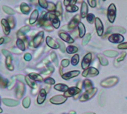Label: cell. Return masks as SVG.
<instances>
[{
  "instance_id": "6da1fadb",
  "label": "cell",
  "mask_w": 127,
  "mask_h": 114,
  "mask_svg": "<svg viewBox=\"0 0 127 114\" xmlns=\"http://www.w3.org/2000/svg\"><path fill=\"white\" fill-rule=\"evenodd\" d=\"M108 19L110 22L113 23L116 18V7L114 4H111L108 8V13H107Z\"/></svg>"
},
{
  "instance_id": "7a4b0ae2",
  "label": "cell",
  "mask_w": 127,
  "mask_h": 114,
  "mask_svg": "<svg viewBox=\"0 0 127 114\" xmlns=\"http://www.w3.org/2000/svg\"><path fill=\"white\" fill-rule=\"evenodd\" d=\"M118 79L117 77H110L102 81L101 85L105 88H109L115 85L118 83Z\"/></svg>"
},
{
  "instance_id": "3957f363",
  "label": "cell",
  "mask_w": 127,
  "mask_h": 114,
  "mask_svg": "<svg viewBox=\"0 0 127 114\" xmlns=\"http://www.w3.org/2000/svg\"><path fill=\"white\" fill-rule=\"evenodd\" d=\"M97 88H92L91 90L87 91L86 93H84L82 95V96L80 99V101L84 102V101H87V100L90 99L91 98H92L95 95V93H97Z\"/></svg>"
},
{
  "instance_id": "277c9868",
  "label": "cell",
  "mask_w": 127,
  "mask_h": 114,
  "mask_svg": "<svg viewBox=\"0 0 127 114\" xmlns=\"http://www.w3.org/2000/svg\"><path fill=\"white\" fill-rule=\"evenodd\" d=\"M92 55L91 53H87L84 56V58L83 59V62H82V68H83V69L86 70V69L89 68V67L91 62H92Z\"/></svg>"
},
{
  "instance_id": "5b68a950",
  "label": "cell",
  "mask_w": 127,
  "mask_h": 114,
  "mask_svg": "<svg viewBox=\"0 0 127 114\" xmlns=\"http://www.w3.org/2000/svg\"><path fill=\"white\" fill-rule=\"evenodd\" d=\"M47 17L49 19V20H51L53 26L55 27V28H58L60 27V22L59 20V19L57 18V16H56V14L54 13H48L47 14Z\"/></svg>"
},
{
  "instance_id": "8992f818",
  "label": "cell",
  "mask_w": 127,
  "mask_h": 114,
  "mask_svg": "<svg viewBox=\"0 0 127 114\" xmlns=\"http://www.w3.org/2000/svg\"><path fill=\"white\" fill-rule=\"evenodd\" d=\"M66 99H67V98H66L65 96H63V95H57V96H53V97L50 99V102H51L52 104L60 105V104L64 103V102L66 101Z\"/></svg>"
},
{
  "instance_id": "52a82bcc",
  "label": "cell",
  "mask_w": 127,
  "mask_h": 114,
  "mask_svg": "<svg viewBox=\"0 0 127 114\" xmlns=\"http://www.w3.org/2000/svg\"><path fill=\"white\" fill-rule=\"evenodd\" d=\"M95 26H96V30H97V33L99 36H101L103 33L104 31V27L103 24L101 22V20L99 18L95 19Z\"/></svg>"
},
{
  "instance_id": "ba28073f",
  "label": "cell",
  "mask_w": 127,
  "mask_h": 114,
  "mask_svg": "<svg viewBox=\"0 0 127 114\" xmlns=\"http://www.w3.org/2000/svg\"><path fill=\"white\" fill-rule=\"evenodd\" d=\"M124 38L122 35L118 34V33H113L109 37V42H112V43H119V42H122L124 41Z\"/></svg>"
},
{
  "instance_id": "9c48e42d",
  "label": "cell",
  "mask_w": 127,
  "mask_h": 114,
  "mask_svg": "<svg viewBox=\"0 0 127 114\" xmlns=\"http://www.w3.org/2000/svg\"><path fill=\"white\" fill-rule=\"evenodd\" d=\"M99 74V71L95 68H89L86 70H85V71L83 73V76L88 77V76H97Z\"/></svg>"
},
{
  "instance_id": "30bf717a",
  "label": "cell",
  "mask_w": 127,
  "mask_h": 114,
  "mask_svg": "<svg viewBox=\"0 0 127 114\" xmlns=\"http://www.w3.org/2000/svg\"><path fill=\"white\" fill-rule=\"evenodd\" d=\"M80 91H81V90L79 89L78 88H77V87H71V88H68L67 91L65 92V94L64 95H65V96L66 98L67 97H71V96H74L75 94L80 93Z\"/></svg>"
},
{
  "instance_id": "8fae6325",
  "label": "cell",
  "mask_w": 127,
  "mask_h": 114,
  "mask_svg": "<svg viewBox=\"0 0 127 114\" xmlns=\"http://www.w3.org/2000/svg\"><path fill=\"white\" fill-rule=\"evenodd\" d=\"M80 15H76V16L71 19V21L69 22V24H68V28H69L70 30L74 29V28L77 27V24H79V23L80 22Z\"/></svg>"
},
{
  "instance_id": "7c38bea8",
  "label": "cell",
  "mask_w": 127,
  "mask_h": 114,
  "mask_svg": "<svg viewBox=\"0 0 127 114\" xmlns=\"http://www.w3.org/2000/svg\"><path fill=\"white\" fill-rule=\"evenodd\" d=\"M43 36H44V32L41 31L34 37V39H33V45H34L35 47H37L42 43V39H43Z\"/></svg>"
},
{
  "instance_id": "4fadbf2b",
  "label": "cell",
  "mask_w": 127,
  "mask_h": 114,
  "mask_svg": "<svg viewBox=\"0 0 127 114\" xmlns=\"http://www.w3.org/2000/svg\"><path fill=\"white\" fill-rule=\"evenodd\" d=\"M79 74H80V71L74 70V71H70V72H68V73H66L65 74H63L62 77H63V79L68 80V79H71L73 77H75V76H78Z\"/></svg>"
},
{
  "instance_id": "5bb4252c",
  "label": "cell",
  "mask_w": 127,
  "mask_h": 114,
  "mask_svg": "<svg viewBox=\"0 0 127 114\" xmlns=\"http://www.w3.org/2000/svg\"><path fill=\"white\" fill-rule=\"evenodd\" d=\"M59 36H60V37L63 40H64V41L66 42L73 43V42H74V40L68 33H65V32L60 31V32L59 33Z\"/></svg>"
},
{
  "instance_id": "9a60e30c",
  "label": "cell",
  "mask_w": 127,
  "mask_h": 114,
  "mask_svg": "<svg viewBox=\"0 0 127 114\" xmlns=\"http://www.w3.org/2000/svg\"><path fill=\"white\" fill-rule=\"evenodd\" d=\"M24 91H25V86L22 83V82H19L17 85V88H16V97L18 99H20L22 98V94L24 93Z\"/></svg>"
},
{
  "instance_id": "2e32d148",
  "label": "cell",
  "mask_w": 127,
  "mask_h": 114,
  "mask_svg": "<svg viewBox=\"0 0 127 114\" xmlns=\"http://www.w3.org/2000/svg\"><path fill=\"white\" fill-rule=\"evenodd\" d=\"M1 26H2L3 31H4V34L7 36L10 33V25H9L6 19H3L1 21Z\"/></svg>"
},
{
  "instance_id": "e0dca14e",
  "label": "cell",
  "mask_w": 127,
  "mask_h": 114,
  "mask_svg": "<svg viewBox=\"0 0 127 114\" xmlns=\"http://www.w3.org/2000/svg\"><path fill=\"white\" fill-rule=\"evenodd\" d=\"M45 98H46V91L45 89H41L37 97V103L42 104L44 101L45 100Z\"/></svg>"
},
{
  "instance_id": "ac0fdd59",
  "label": "cell",
  "mask_w": 127,
  "mask_h": 114,
  "mask_svg": "<svg viewBox=\"0 0 127 114\" xmlns=\"http://www.w3.org/2000/svg\"><path fill=\"white\" fill-rule=\"evenodd\" d=\"M46 44L51 48H54V49H57L59 47L58 46V44L50 36H48L46 38Z\"/></svg>"
},
{
  "instance_id": "d6986e66",
  "label": "cell",
  "mask_w": 127,
  "mask_h": 114,
  "mask_svg": "<svg viewBox=\"0 0 127 114\" xmlns=\"http://www.w3.org/2000/svg\"><path fill=\"white\" fill-rule=\"evenodd\" d=\"M106 100V91H102L101 93H100L99 96H98V102H99V104L100 105V106L103 107V106L105 105Z\"/></svg>"
},
{
  "instance_id": "ffe728a7",
  "label": "cell",
  "mask_w": 127,
  "mask_h": 114,
  "mask_svg": "<svg viewBox=\"0 0 127 114\" xmlns=\"http://www.w3.org/2000/svg\"><path fill=\"white\" fill-rule=\"evenodd\" d=\"M2 102L5 105L10 106V107H14V106H16V105H17L19 104L18 101H15V100L10 99H3Z\"/></svg>"
},
{
  "instance_id": "44dd1931",
  "label": "cell",
  "mask_w": 127,
  "mask_h": 114,
  "mask_svg": "<svg viewBox=\"0 0 127 114\" xmlns=\"http://www.w3.org/2000/svg\"><path fill=\"white\" fill-rule=\"evenodd\" d=\"M38 16H39V12H38V10H34L32 12L31 16H30V20H29L30 24H34V23L36 22L37 19H38Z\"/></svg>"
},
{
  "instance_id": "7402d4cb",
  "label": "cell",
  "mask_w": 127,
  "mask_h": 114,
  "mask_svg": "<svg viewBox=\"0 0 127 114\" xmlns=\"http://www.w3.org/2000/svg\"><path fill=\"white\" fill-rule=\"evenodd\" d=\"M87 13H88V6H87V4L85 1H83L82 6H81V13H80V16L82 18H85L86 16L87 15Z\"/></svg>"
},
{
  "instance_id": "603a6c76",
  "label": "cell",
  "mask_w": 127,
  "mask_h": 114,
  "mask_svg": "<svg viewBox=\"0 0 127 114\" xmlns=\"http://www.w3.org/2000/svg\"><path fill=\"white\" fill-rule=\"evenodd\" d=\"M120 32L122 33H126V30L125 28L122 27H119V26H115V27H111L108 29V32Z\"/></svg>"
},
{
  "instance_id": "cb8c5ba5",
  "label": "cell",
  "mask_w": 127,
  "mask_h": 114,
  "mask_svg": "<svg viewBox=\"0 0 127 114\" xmlns=\"http://www.w3.org/2000/svg\"><path fill=\"white\" fill-rule=\"evenodd\" d=\"M54 89L59 91H63V92H65L68 91V87L65 85L63 84H57L54 86Z\"/></svg>"
},
{
  "instance_id": "d4e9b609",
  "label": "cell",
  "mask_w": 127,
  "mask_h": 114,
  "mask_svg": "<svg viewBox=\"0 0 127 114\" xmlns=\"http://www.w3.org/2000/svg\"><path fill=\"white\" fill-rule=\"evenodd\" d=\"M28 76H29L32 80H33V81H38V82H42V81H43V79L42 78V76H41L40 75L37 74V73H31L29 74Z\"/></svg>"
},
{
  "instance_id": "484cf974",
  "label": "cell",
  "mask_w": 127,
  "mask_h": 114,
  "mask_svg": "<svg viewBox=\"0 0 127 114\" xmlns=\"http://www.w3.org/2000/svg\"><path fill=\"white\" fill-rule=\"evenodd\" d=\"M78 28H79V36L80 37H83L86 33V27L84 24L82 22H80L78 24Z\"/></svg>"
},
{
  "instance_id": "4316f807",
  "label": "cell",
  "mask_w": 127,
  "mask_h": 114,
  "mask_svg": "<svg viewBox=\"0 0 127 114\" xmlns=\"http://www.w3.org/2000/svg\"><path fill=\"white\" fill-rule=\"evenodd\" d=\"M20 8H21L22 12L25 14H28L29 13V11L31 10V7H29L26 3H22Z\"/></svg>"
},
{
  "instance_id": "83f0119b",
  "label": "cell",
  "mask_w": 127,
  "mask_h": 114,
  "mask_svg": "<svg viewBox=\"0 0 127 114\" xmlns=\"http://www.w3.org/2000/svg\"><path fill=\"white\" fill-rule=\"evenodd\" d=\"M103 54L107 56H109V57H115L118 55V53L115 50H105L103 52Z\"/></svg>"
},
{
  "instance_id": "f1b7e54d",
  "label": "cell",
  "mask_w": 127,
  "mask_h": 114,
  "mask_svg": "<svg viewBox=\"0 0 127 114\" xmlns=\"http://www.w3.org/2000/svg\"><path fill=\"white\" fill-rule=\"evenodd\" d=\"M83 85H84L85 89H86V91H89V90L92 89L93 84H92V82L89 79H86V80H84V82H83Z\"/></svg>"
},
{
  "instance_id": "f546056e",
  "label": "cell",
  "mask_w": 127,
  "mask_h": 114,
  "mask_svg": "<svg viewBox=\"0 0 127 114\" xmlns=\"http://www.w3.org/2000/svg\"><path fill=\"white\" fill-rule=\"evenodd\" d=\"M16 46H17V47L19 50H21L22 51H24L25 50V46L24 42L22 40H21V39H17V41H16Z\"/></svg>"
},
{
  "instance_id": "4dcf8cb0",
  "label": "cell",
  "mask_w": 127,
  "mask_h": 114,
  "mask_svg": "<svg viewBox=\"0 0 127 114\" xmlns=\"http://www.w3.org/2000/svg\"><path fill=\"white\" fill-rule=\"evenodd\" d=\"M56 10H57V13H56V16H60L62 15L63 13V7H62V5H61V2L60 1H58L57 2V4L56 6Z\"/></svg>"
},
{
  "instance_id": "1f68e13d",
  "label": "cell",
  "mask_w": 127,
  "mask_h": 114,
  "mask_svg": "<svg viewBox=\"0 0 127 114\" xmlns=\"http://www.w3.org/2000/svg\"><path fill=\"white\" fill-rule=\"evenodd\" d=\"M97 57L99 58L100 62V64H101L102 65H103V66H106V65H109V62H108V60H107L105 57H103L102 55L99 54V55L97 56Z\"/></svg>"
},
{
  "instance_id": "d6a6232c",
  "label": "cell",
  "mask_w": 127,
  "mask_h": 114,
  "mask_svg": "<svg viewBox=\"0 0 127 114\" xmlns=\"http://www.w3.org/2000/svg\"><path fill=\"white\" fill-rule=\"evenodd\" d=\"M77 50H78L77 47H75V46H72V45H70V46H68V47L66 48V51H67L69 54L74 53H76Z\"/></svg>"
},
{
  "instance_id": "836d02e7",
  "label": "cell",
  "mask_w": 127,
  "mask_h": 114,
  "mask_svg": "<svg viewBox=\"0 0 127 114\" xmlns=\"http://www.w3.org/2000/svg\"><path fill=\"white\" fill-rule=\"evenodd\" d=\"M25 81H26V82L28 83V85L31 87V88H34L35 86H36V83H35V82L33 81V80H32L28 76H27L26 77H25Z\"/></svg>"
},
{
  "instance_id": "e575fe53",
  "label": "cell",
  "mask_w": 127,
  "mask_h": 114,
  "mask_svg": "<svg viewBox=\"0 0 127 114\" xmlns=\"http://www.w3.org/2000/svg\"><path fill=\"white\" fill-rule=\"evenodd\" d=\"M66 10L68 12H75V11H77L78 10V7L74 5V4H69L68 6L66 7Z\"/></svg>"
},
{
  "instance_id": "d590c367",
  "label": "cell",
  "mask_w": 127,
  "mask_h": 114,
  "mask_svg": "<svg viewBox=\"0 0 127 114\" xmlns=\"http://www.w3.org/2000/svg\"><path fill=\"white\" fill-rule=\"evenodd\" d=\"M2 9H3V10H4L6 13H7V14L13 15V14L15 13V11H14L12 8H10V7H8V6H3V7H2Z\"/></svg>"
},
{
  "instance_id": "8d00e7d4",
  "label": "cell",
  "mask_w": 127,
  "mask_h": 114,
  "mask_svg": "<svg viewBox=\"0 0 127 114\" xmlns=\"http://www.w3.org/2000/svg\"><path fill=\"white\" fill-rule=\"evenodd\" d=\"M91 38H92V35H91L90 33L86 34V35L85 36V37L83 38V39L82 45H87V44L89 43V42L90 41Z\"/></svg>"
},
{
  "instance_id": "74e56055",
  "label": "cell",
  "mask_w": 127,
  "mask_h": 114,
  "mask_svg": "<svg viewBox=\"0 0 127 114\" xmlns=\"http://www.w3.org/2000/svg\"><path fill=\"white\" fill-rule=\"evenodd\" d=\"M30 104H31V99H30V98L28 97V96L25 97L23 99V101H22V105H23V107L25 108H28L30 106Z\"/></svg>"
},
{
  "instance_id": "f35d334b",
  "label": "cell",
  "mask_w": 127,
  "mask_h": 114,
  "mask_svg": "<svg viewBox=\"0 0 127 114\" xmlns=\"http://www.w3.org/2000/svg\"><path fill=\"white\" fill-rule=\"evenodd\" d=\"M7 21L10 28H13L15 27V20L13 16H9Z\"/></svg>"
},
{
  "instance_id": "ab89813d",
  "label": "cell",
  "mask_w": 127,
  "mask_h": 114,
  "mask_svg": "<svg viewBox=\"0 0 127 114\" xmlns=\"http://www.w3.org/2000/svg\"><path fill=\"white\" fill-rule=\"evenodd\" d=\"M78 62H79V55L76 54L71 58V64L72 65L75 66L78 64Z\"/></svg>"
},
{
  "instance_id": "60d3db41",
  "label": "cell",
  "mask_w": 127,
  "mask_h": 114,
  "mask_svg": "<svg viewBox=\"0 0 127 114\" xmlns=\"http://www.w3.org/2000/svg\"><path fill=\"white\" fill-rule=\"evenodd\" d=\"M95 19H96V18L95 17L94 14H92V13H89V14H88V16H87V21H88L89 23H90V24H92V23L94 22V21H95Z\"/></svg>"
},
{
  "instance_id": "b9f144b4",
  "label": "cell",
  "mask_w": 127,
  "mask_h": 114,
  "mask_svg": "<svg viewBox=\"0 0 127 114\" xmlns=\"http://www.w3.org/2000/svg\"><path fill=\"white\" fill-rule=\"evenodd\" d=\"M11 62H12V56H7L6 60H5V65L7 68L11 66Z\"/></svg>"
},
{
  "instance_id": "7bdbcfd3",
  "label": "cell",
  "mask_w": 127,
  "mask_h": 114,
  "mask_svg": "<svg viewBox=\"0 0 127 114\" xmlns=\"http://www.w3.org/2000/svg\"><path fill=\"white\" fill-rule=\"evenodd\" d=\"M47 9L49 11H54L56 10V6L52 2H48V7H47Z\"/></svg>"
},
{
  "instance_id": "ee69618b",
  "label": "cell",
  "mask_w": 127,
  "mask_h": 114,
  "mask_svg": "<svg viewBox=\"0 0 127 114\" xmlns=\"http://www.w3.org/2000/svg\"><path fill=\"white\" fill-rule=\"evenodd\" d=\"M51 59H52V61H53V62L57 66L58 65V60H57V55H56V53H51Z\"/></svg>"
},
{
  "instance_id": "f6af8a7d",
  "label": "cell",
  "mask_w": 127,
  "mask_h": 114,
  "mask_svg": "<svg viewBox=\"0 0 127 114\" xmlns=\"http://www.w3.org/2000/svg\"><path fill=\"white\" fill-rule=\"evenodd\" d=\"M44 82H45V83H46V84H49V85H54V84L55 83L54 79H52V78H51V77H48V78H46L45 79H44Z\"/></svg>"
},
{
  "instance_id": "bcb514c9",
  "label": "cell",
  "mask_w": 127,
  "mask_h": 114,
  "mask_svg": "<svg viewBox=\"0 0 127 114\" xmlns=\"http://www.w3.org/2000/svg\"><path fill=\"white\" fill-rule=\"evenodd\" d=\"M57 42H58V44H59V45H60V50H61V51L63 52V53H64L65 52V45H64V43L62 42V41H60V40H57Z\"/></svg>"
},
{
  "instance_id": "7dc6e473",
  "label": "cell",
  "mask_w": 127,
  "mask_h": 114,
  "mask_svg": "<svg viewBox=\"0 0 127 114\" xmlns=\"http://www.w3.org/2000/svg\"><path fill=\"white\" fill-rule=\"evenodd\" d=\"M39 4L40 7H42L43 8H47L48 7V2L46 1H45V0H39Z\"/></svg>"
},
{
  "instance_id": "c3c4849f",
  "label": "cell",
  "mask_w": 127,
  "mask_h": 114,
  "mask_svg": "<svg viewBox=\"0 0 127 114\" xmlns=\"http://www.w3.org/2000/svg\"><path fill=\"white\" fill-rule=\"evenodd\" d=\"M7 80H4V79H3L2 78L0 77V86L2 87V88H5V87H7Z\"/></svg>"
},
{
  "instance_id": "681fc988",
  "label": "cell",
  "mask_w": 127,
  "mask_h": 114,
  "mask_svg": "<svg viewBox=\"0 0 127 114\" xmlns=\"http://www.w3.org/2000/svg\"><path fill=\"white\" fill-rule=\"evenodd\" d=\"M17 36H18V37H19V39H21V40H25V35L23 34V33H22L20 30L19 31H18V33H17Z\"/></svg>"
},
{
  "instance_id": "f907efd6",
  "label": "cell",
  "mask_w": 127,
  "mask_h": 114,
  "mask_svg": "<svg viewBox=\"0 0 127 114\" xmlns=\"http://www.w3.org/2000/svg\"><path fill=\"white\" fill-rule=\"evenodd\" d=\"M68 65H69V60L68 59H64L61 62V65L64 68L68 66Z\"/></svg>"
},
{
  "instance_id": "816d5d0a",
  "label": "cell",
  "mask_w": 127,
  "mask_h": 114,
  "mask_svg": "<svg viewBox=\"0 0 127 114\" xmlns=\"http://www.w3.org/2000/svg\"><path fill=\"white\" fill-rule=\"evenodd\" d=\"M88 2H89V4H90V6H91V7H96L97 1H95V0H89V1H88Z\"/></svg>"
},
{
  "instance_id": "f5cc1de1",
  "label": "cell",
  "mask_w": 127,
  "mask_h": 114,
  "mask_svg": "<svg viewBox=\"0 0 127 114\" xmlns=\"http://www.w3.org/2000/svg\"><path fill=\"white\" fill-rule=\"evenodd\" d=\"M127 56V53H125V52H123L122 53H121V56L118 59V62H121V61H123L124 59V58H125V56Z\"/></svg>"
},
{
  "instance_id": "db71d44e",
  "label": "cell",
  "mask_w": 127,
  "mask_h": 114,
  "mask_svg": "<svg viewBox=\"0 0 127 114\" xmlns=\"http://www.w3.org/2000/svg\"><path fill=\"white\" fill-rule=\"evenodd\" d=\"M29 30H30L29 26H25V27H23L21 28L20 31H21L22 33H26V32H28Z\"/></svg>"
},
{
  "instance_id": "11a10c76",
  "label": "cell",
  "mask_w": 127,
  "mask_h": 114,
  "mask_svg": "<svg viewBox=\"0 0 127 114\" xmlns=\"http://www.w3.org/2000/svg\"><path fill=\"white\" fill-rule=\"evenodd\" d=\"M31 58H32V56H31V55L30 53H26V54L25 55V56H24V59H25L26 61H30V60L31 59Z\"/></svg>"
},
{
  "instance_id": "9f6ffc18",
  "label": "cell",
  "mask_w": 127,
  "mask_h": 114,
  "mask_svg": "<svg viewBox=\"0 0 127 114\" xmlns=\"http://www.w3.org/2000/svg\"><path fill=\"white\" fill-rule=\"evenodd\" d=\"M119 49H127V43H123L118 45Z\"/></svg>"
},
{
  "instance_id": "6f0895ef",
  "label": "cell",
  "mask_w": 127,
  "mask_h": 114,
  "mask_svg": "<svg viewBox=\"0 0 127 114\" xmlns=\"http://www.w3.org/2000/svg\"><path fill=\"white\" fill-rule=\"evenodd\" d=\"M1 52L3 53V54L4 55V56H10V52L9 51H7V50H1Z\"/></svg>"
},
{
  "instance_id": "680465c9",
  "label": "cell",
  "mask_w": 127,
  "mask_h": 114,
  "mask_svg": "<svg viewBox=\"0 0 127 114\" xmlns=\"http://www.w3.org/2000/svg\"><path fill=\"white\" fill-rule=\"evenodd\" d=\"M70 3H71L70 1H64V4H65V6H68Z\"/></svg>"
},
{
  "instance_id": "91938a15",
  "label": "cell",
  "mask_w": 127,
  "mask_h": 114,
  "mask_svg": "<svg viewBox=\"0 0 127 114\" xmlns=\"http://www.w3.org/2000/svg\"><path fill=\"white\" fill-rule=\"evenodd\" d=\"M4 38H0V45H1L4 42Z\"/></svg>"
},
{
  "instance_id": "94428289",
  "label": "cell",
  "mask_w": 127,
  "mask_h": 114,
  "mask_svg": "<svg viewBox=\"0 0 127 114\" xmlns=\"http://www.w3.org/2000/svg\"><path fill=\"white\" fill-rule=\"evenodd\" d=\"M95 114V113H91V112H88V113H84V114Z\"/></svg>"
},
{
  "instance_id": "6125c7cd",
  "label": "cell",
  "mask_w": 127,
  "mask_h": 114,
  "mask_svg": "<svg viewBox=\"0 0 127 114\" xmlns=\"http://www.w3.org/2000/svg\"><path fill=\"white\" fill-rule=\"evenodd\" d=\"M1 112H2V109H1V108H0V113H1Z\"/></svg>"
},
{
  "instance_id": "be15d7a7",
  "label": "cell",
  "mask_w": 127,
  "mask_h": 114,
  "mask_svg": "<svg viewBox=\"0 0 127 114\" xmlns=\"http://www.w3.org/2000/svg\"><path fill=\"white\" fill-rule=\"evenodd\" d=\"M0 103H1V101H0Z\"/></svg>"
}]
</instances>
